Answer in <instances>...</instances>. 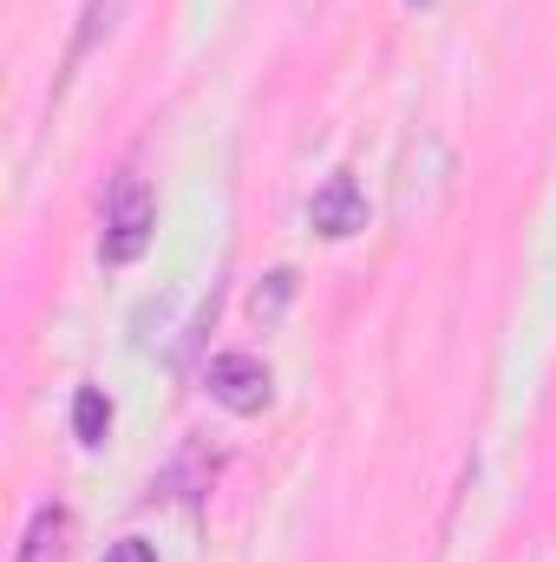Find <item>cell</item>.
Masks as SVG:
<instances>
[{
  "label": "cell",
  "instance_id": "6da1fadb",
  "mask_svg": "<svg viewBox=\"0 0 556 562\" xmlns=\"http://www.w3.org/2000/svg\"><path fill=\"white\" fill-rule=\"evenodd\" d=\"M452 144L438 138V132H419V144L407 150V164H400V183H393V210H400V223H425L445 196H452Z\"/></svg>",
  "mask_w": 556,
  "mask_h": 562
},
{
  "label": "cell",
  "instance_id": "7a4b0ae2",
  "mask_svg": "<svg viewBox=\"0 0 556 562\" xmlns=\"http://www.w3.org/2000/svg\"><path fill=\"white\" fill-rule=\"evenodd\" d=\"M151 229H157V196L144 177H125L105 203V229H99V256L112 269H132L144 249H151Z\"/></svg>",
  "mask_w": 556,
  "mask_h": 562
},
{
  "label": "cell",
  "instance_id": "3957f363",
  "mask_svg": "<svg viewBox=\"0 0 556 562\" xmlns=\"http://www.w3.org/2000/svg\"><path fill=\"white\" fill-rule=\"evenodd\" d=\"M203 386H210V400H216L223 413H236V419H256V413H269V400H276V373H269L256 353H216L210 373H203Z\"/></svg>",
  "mask_w": 556,
  "mask_h": 562
},
{
  "label": "cell",
  "instance_id": "277c9868",
  "mask_svg": "<svg viewBox=\"0 0 556 562\" xmlns=\"http://www.w3.org/2000/svg\"><path fill=\"white\" fill-rule=\"evenodd\" d=\"M308 223L321 229V236H360L367 229V190L354 183V177H327L321 190H314V203H308Z\"/></svg>",
  "mask_w": 556,
  "mask_h": 562
},
{
  "label": "cell",
  "instance_id": "5b68a950",
  "mask_svg": "<svg viewBox=\"0 0 556 562\" xmlns=\"http://www.w3.org/2000/svg\"><path fill=\"white\" fill-rule=\"evenodd\" d=\"M66 530H73V517H66L59 504H40L33 524H26V537H20V557L13 562H59L66 557Z\"/></svg>",
  "mask_w": 556,
  "mask_h": 562
},
{
  "label": "cell",
  "instance_id": "8992f818",
  "mask_svg": "<svg viewBox=\"0 0 556 562\" xmlns=\"http://www.w3.org/2000/svg\"><path fill=\"white\" fill-rule=\"evenodd\" d=\"M73 438L92 445V451L112 438V400H105L99 386H79V393H73Z\"/></svg>",
  "mask_w": 556,
  "mask_h": 562
},
{
  "label": "cell",
  "instance_id": "52a82bcc",
  "mask_svg": "<svg viewBox=\"0 0 556 562\" xmlns=\"http://www.w3.org/2000/svg\"><path fill=\"white\" fill-rule=\"evenodd\" d=\"M288 301H294V269H276V276L263 281V288H256V301H249V314H256L263 327H276V321H281V307H288Z\"/></svg>",
  "mask_w": 556,
  "mask_h": 562
},
{
  "label": "cell",
  "instance_id": "ba28073f",
  "mask_svg": "<svg viewBox=\"0 0 556 562\" xmlns=\"http://www.w3.org/2000/svg\"><path fill=\"white\" fill-rule=\"evenodd\" d=\"M105 562H157V550H151L144 537H119V543L105 550Z\"/></svg>",
  "mask_w": 556,
  "mask_h": 562
},
{
  "label": "cell",
  "instance_id": "9c48e42d",
  "mask_svg": "<svg viewBox=\"0 0 556 562\" xmlns=\"http://www.w3.org/2000/svg\"><path fill=\"white\" fill-rule=\"evenodd\" d=\"M413 7H419V0H413Z\"/></svg>",
  "mask_w": 556,
  "mask_h": 562
}]
</instances>
